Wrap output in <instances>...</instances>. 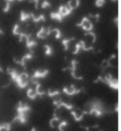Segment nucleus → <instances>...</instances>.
Listing matches in <instances>:
<instances>
[{
  "mask_svg": "<svg viewBox=\"0 0 121 131\" xmlns=\"http://www.w3.org/2000/svg\"><path fill=\"white\" fill-rule=\"evenodd\" d=\"M6 1H7V2H9V3H10V2H12V1H13V0H6Z\"/></svg>",
  "mask_w": 121,
  "mask_h": 131,
  "instance_id": "35",
  "label": "nucleus"
},
{
  "mask_svg": "<svg viewBox=\"0 0 121 131\" xmlns=\"http://www.w3.org/2000/svg\"><path fill=\"white\" fill-rule=\"evenodd\" d=\"M37 38H39V39H45L47 38L46 34H45V28L42 27V28H41V29L38 31V33L37 34Z\"/></svg>",
  "mask_w": 121,
  "mask_h": 131,
  "instance_id": "14",
  "label": "nucleus"
},
{
  "mask_svg": "<svg viewBox=\"0 0 121 131\" xmlns=\"http://www.w3.org/2000/svg\"><path fill=\"white\" fill-rule=\"evenodd\" d=\"M80 49H81V44H80V43H77V44L75 45V50L74 51V53H73V54H77V53H79Z\"/></svg>",
  "mask_w": 121,
  "mask_h": 131,
  "instance_id": "28",
  "label": "nucleus"
},
{
  "mask_svg": "<svg viewBox=\"0 0 121 131\" xmlns=\"http://www.w3.org/2000/svg\"><path fill=\"white\" fill-rule=\"evenodd\" d=\"M31 131H36V129H35V128H33V129H32V130Z\"/></svg>",
  "mask_w": 121,
  "mask_h": 131,
  "instance_id": "34",
  "label": "nucleus"
},
{
  "mask_svg": "<svg viewBox=\"0 0 121 131\" xmlns=\"http://www.w3.org/2000/svg\"><path fill=\"white\" fill-rule=\"evenodd\" d=\"M87 114V112L86 111H84V112H81V114H78L77 112H75V111H72L71 112V115L74 117V119L75 121H81L83 119V118H84V115L85 114Z\"/></svg>",
  "mask_w": 121,
  "mask_h": 131,
  "instance_id": "10",
  "label": "nucleus"
},
{
  "mask_svg": "<svg viewBox=\"0 0 121 131\" xmlns=\"http://www.w3.org/2000/svg\"><path fill=\"white\" fill-rule=\"evenodd\" d=\"M35 84H37L36 89H35V92H36L37 95H38V96H40V97L43 96V95L45 94V92H44V91H41V90H40V88H41L40 84H37V83H35Z\"/></svg>",
  "mask_w": 121,
  "mask_h": 131,
  "instance_id": "15",
  "label": "nucleus"
},
{
  "mask_svg": "<svg viewBox=\"0 0 121 131\" xmlns=\"http://www.w3.org/2000/svg\"><path fill=\"white\" fill-rule=\"evenodd\" d=\"M27 114L25 113H18L17 116L13 119V122H19L21 124H26L27 123Z\"/></svg>",
  "mask_w": 121,
  "mask_h": 131,
  "instance_id": "8",
  "label": "nucleus"
},
{
  "mask_svg": "<svg viewBox=\"0 0 121 131\" xmlns=\"http://www.w3.org/2000/svg\"><path fill=\"white\" fill-rule=\"evenodd\" d=\"M47 94H48V96L49 97H54V96H56V95H59L60 94V92L58 90H51L49 89L48 92H47Z\"/></svg>",
  "mask_w": 121,
  "mask_h": 131,
  "instance_id": "21",
  "label": "nucleus"
},
{
  "mask_svg": "<svg viewBox=\"0 0 121 131\" xmlns=\"http://www.w3.org/2000/svg\"><path fill=\"white\" fill-rule=\"evenodd\" d=\"M49 73V70L45 69V70H37L35 71L33 77H32V79L34 80V79H42V78H45L47 77V75Z\"/></svg>",
  "mask_w": 121,
  "mask_h": 131,
  "instance_id": "5",
  "label": "nucleus"
},
{
  "mask_svg": "<svg viewBox=\"0 0 121 131\" xmlns=\"http://www.w3.org/2000/svg\"><path fill=\"white\" fill-rule=\"evenodd\" d=\"M0 71H3V69L2 68H0Z\"/></svg>",
  "mask_w": 121,
  "mask_h": 131,
  "instance_id": "36",
  "label": "nucleus"
},
{
  "mask_svg": "<svg viewBox=\"0 0 121 131\" xmlns=\"http://www.w3.org/2000/svg\"><path fill=\"white\" fill-rule=\"evenodd\" d=\"M32 58H33V52L30 53L25 54V55L23 57V58H22L21 59H19V60L14 59L13 61L16 63H18V64H20V65H22V66L25 68V65H26V61H27V60H28V59H31Z\"/></svg>",
  "mask_w": 121,
  "mask_h": 131,
  "instance_id": "7",
  "label": "nucleus"
},
{
  "mask_svg": "<svg viewBox=\"0 0 121 131\" xmlns=\"http://www.w3.org/2000/svg\"><path fill=\"white\" fill-rule=\"evenodd\" d=\"M85 35H90V36L93 37V40H92V42H95L96 41V36H95V34L94 33H92V32H90V33H88V34H85Z\"/></svg>",
  "mask_w": 121,
  "mask_h": 131,
  "instance_id": "31",
  "label": "nucleus"
},
{
  "mask_svg": "<svg viewBox=\"0 0 121 131\" xmlns=\"http://www.w3.org/2000/svg\"><path fill=\"white\" fill-rule=\"evenodd\" d=\"M51 18H52V19H56L57 21H59V22H62V19H63V17L62 15H60V14L59 12H56V13H51Z\"/></svg>",
  "mask_w": 121,
  "mask_h": 131,
  "instance_id": "11",
  "label": "nucleus"
},
{
  "mask_svg": "<svg viewBox=\"0 0 121 131\" xmlns=\"http://www.w3.org/2000/svg\"><path fill=\"white\" fill-rule=\"evenodd\" d=\"M78 27H81L85 31H90L93 28V24H92L90 20L87 18H83V19L80 24H77Z\"/></svg>",
  "mask_w": 121,
  "mask_h": 131,
  "instance_id": "2",
  "label": "nucleus"
},
{
  "mask_svg": "<svg viewBox=\"0 0 121 131\" xmlns=\"http://www.w3.org/2000/svg\"><path fill=\"white\" fill-rule=\"evenodd\" d=\"M113 1H115V0H113Z\"/></svg>",
  "mask_w": 121,
  "mask_h": 131,
  "instance_id": "37",
  "label": "nucleus"
},
{
  "mask_svg": "<svg viewBox=\"0 0 121 131\" xmlns=\"http://www.w3.org/2000/svg\"><path fill=\"white\" fill-rule=\"evenodd\" d=\"M49 7H51V4L47 1V0H44L42 4V8H49Z\"/></svg>",
  "mask_w": 121,
  "mask_h": 131,
  "instance_id": "27",
  "label": "nucleus"
},
{
  "mask_svg": "<svg viewBox=\"0 0 121 131\" xmlns=\"http://www.w3.org/2000/svg\"><path fill=\"white\" fill-rule=\"evenodd\" d=\"M18 24H15L14 25V28H13V30H12V34L14 35H18L19 32L18 31Z\"/></svg>",
  "mask_w": 121,
  "mask_h": 131,
  "instance_id": "29",
  "label": "nucleus"
},
{
  "mask_svg": "<svg viewBox=\"0 0 121 131\" xmlns=\"http://www.w3.org/2000/svg\"><path fill=\"white\" fill-rule=\"evenodd\" d=\"M80 44H81V49H83L85 51H89V50H92L93 49V47H86V45H85V43L84 41H81L80 42Z\"/></svg>",
  "mask_w": 121,
  "mask_h": 131,
  "instance_id": "23",
  "label": "nucleus"
},
{
  "mask_svg": "<svg viewBox=\"0 0 121 131\" xmlns=\"http://www.w3.org/2000/svg\"><path fill=\"white\" fill-rule=\"evenodd\" d=\"M0 34H4V31L2 29H0Z\"/></svg>",
  "mask_w": 121,
  "mask_h": 131,
  "instance_id": "33",
  "label": "nucleus"
},
{
  "mask_svg": "<svg viewBox=\"0 0 121 131\" xmlns=\"http://www.w3.org/2000/svg\"><path fill=\"white\" fill-rule=\"evenodd\" d=\"M27 96L29 98V99H31V100H35V99L37 98V94H36V92H35V90L34 89H29L27 91Z\"/></svg>",
  "mask_w": 121,
  "mask_h": 131,
  "instance_id": "12",
  "label": "nucleus"
},
{
  "mask_svg": "<svg viewBox=\"0 0 121 131\" xmlns=\"http://www.w3.org/2000/svg\"><path fill=\"white\" fill-rule=\"evenodd\" d=\"M30 18V14H27V13H25L23 11L21 12V18L20 20L21 21H26L27 19H29Z\"/></svg>",
  "mask_w": 121,
  "mask_h": 131,
  "instance_id": "17",
  "label": "nucleus"
},
{
  "mask_svg": "<svg viewBox=\"0 0 121 131\" xmlns=\"http://www.w3.org/2000/svg\"><path fill=\"white\" fill-rule=\"evenodd\" d=\"M30 18H33V21L35 22V23H38V22L40 21H45V17H44L43 15H40L39 17H35L34 14H33V13H30Z\"/></svg>",
  "mask_w": 121,
  "mask_h": 131,
  "instance_id": "13",
  "label": "nucleus"
},
{
  "mask_svg": "<svg viewBox=\"0 0 121 131\" xmlns=\"http://www.w3.org/2000/svg\"><path fill=\"white\" fill-rule=\"evenodd\" d=\"M77 61L76 60H72L71 61V67H68V68H66V69H64L63 70H71V75H72V77L73 78H75V79H78V80H81V79H82L83 78L81 77V76H77L76 75V73H75V69H76V65H77Z\"/></svg>",
  "mask_w": 121,
  "mask_h": 131,
  "instance_id": "4",
  "label": "nucleus"
},
{
  "mask_svg": "<svg viewBox=\"0 0 121 131\" xmlns=\"http://www.w3.org/2000/svg\"><path fill=\"white\" fill-rule=\"evenodd\" d=\"M52 32H55L56 33V39H59L60 37H62V34H60V31L58 28H54V29L52 30Z\"/></svg>",
  "mask_w": 121,
  "mask_h": 131,
  "instance_id": "26",
  "label": "nucleus"
},
{
  "mask_svg": "<svg viewBox=\"0 0 121 131\" xmlns=\"http://www.w3.org/2000/svg\"><path fill=\"white\" fill-rule=\"evenodd\" d=\"M72 39H73V38H72V39H64L62 41V44L64 45V50L65 51H66L68 49V44Z\"/></svg>",
  "mask_w": 121,
  "mask_h": 131,
  "instance_id": "22",
  "label": "nucleus"
},
{
  "mask_svg": "<svg viewBox=\"0 0 121 131\" xmlns=\"http://www.w3.org/2000/svg\"><path fill=\"white\" fill-rule=\"evenodd\" d=\"M59 119H60L59 118L57 117V116L56 115V114H55V115H54V117L52 118V119L50 120V125H51V127H52V128H54V127H55V124H56V122H57V121H59Z\"/></svg>",
  "mask_w": 121,
  "mask_h": 131,
  "instance_id": "20",
  "label": "nucleus"
},
{
  "mask_svg": "<svg viewBox=\"0 0 121 131\" xmlns=\"http://www.w3.org/2000/svg\"><path fill=\"white\" fill-rule=\"evenodd\" d=\"M44 47H45V49H46V52H45L46 55L47 56H50L51 54L52 53V47H51L50 45H45Z\"/></svg>",
  "mask_w": 121,
  "mask_h": 131,
  "instance_id": "24",
  "label": "nucleus"
},
{
  "mask_svg": "<svg viewBox=\"0 0 121 131\" xmlns=\"http://www.w3.org/2000/svg\"><path fill=\"white\" fill-rule=\"evenodd\" d=\"M30 2H34V3H36V4H35V6H36V8H37V6H38V2H39V0H31Z\"/></svg>",
  "mask_w": 121,
  "mask_h": 131,
  "instance_id": "32",
  "label": "nucleus"
},
{
  "mask_svg": "<svg viewBox=\"0 0 121 131\" xmlns=\"http://www.w3.org/2000/svg\"><path fill=\"white\" fill-rule=\"evenodd\" d=\"M26 44H27V48H28V49H31V48H33V47H36L37 45V42H35V41L31 40V39L26 40Z\"/></svg>",
  "mask_w": 121,
  "mask_h": 131,
  "instance_id": "18",
  "label": "nucleus"
},
{
  "mask_svg": "<svg viewBox=\"0 0 121 131\" xmlns=\"http://www.w3.org/2000/svg\"><path fill=\"white\" fill-rule=\"evenodd\" d=\"M58 12L60 14V15L64 18V17H66V16H67V15H69L70 14H71V13L72 12V10H71V9H70L67 6L62 5V6H60Z\"/></svg>",
  "mask_w": 121,
  "mask_h": 131,
  "instance_id": "9",
  "label": "nucleus"
},
{
  "mask_svg": "<svg viewBox=\"0 0 121 131\" xmlns=\"http://www.w3.org/2000/svg\"><path fill=\"white\" fill-rule=\"evenodd\" d=\"M104 3H105V0H95V5H96V7L100 8V7H103Z\"/></svg>",
  "mask_w": 121,
  "mask_h": 131,
  "instance_id": "25",
  "label": "nucleus"
},
{
  "mask_svg": "<svg viewBox=\"0 0 121 131\" xmlns=\"http://www.w3.org/2000/svg\"><path fill=\"white\" fill-rule=\"evenodd\" d=\"M62 91L64 92L66 94L71 96V95H75V94H79L80 92H81V89H76L74 85H71V86H70L69 88L68 87H64L62 89Z\"/></svg>",
  "mask_w": 121,
  "mask_h": 131,
  "instance_id": "3",
  "label": "nucleus"
},
{
  "mask_svg": "<svg viewBox=\"0 0 121 131\" xmlns=\"http://www.w3.org/2000/svg\"><path fill=\"white\" fill-rule=\"evenodd\" d=\"M9 9H10V3H9V2H7V4H6L5 8H4V13H7V12L9 11Z\"/></svg>",
  "mask_w": 121,
  "mask_h": 131,
  "instance_id": "30",
  "label": "nucleus"
},
{
  "mask_svg": "<svg viewBox=\"0 0 121 131\" xmlns=\"http://www.w3.org/2000/svg\"><path fill=\"white\" fill-rule=\"evenodd\" d=\"M104 83L106 84H109L110 87H111L112 89H119V83L114 79L112 75L109 73V74L105 75L104 77Z\"/></svg>",
  "mask_w": 121,
  "mask_h": 131,
  "instance_id": "1",
  "label": "nucleus"
},
{
  "mask_svg": "<svg viewBox=\"0 0 121 131\" xmlns=\"http://www.w3.org/2000/svg\"><path fill=\"white\" fill-rule=\"evenodd\" d=\"M16 110H17L18 113H25L27 114V112L30 111L31 108L29 105H27L26 104L23 103V102H19L18 104L16 107Z\"/></svg>",
  "mask_w": 121,
  "mask_h": 131,
  "instance_id": "6",
  "label": "nucleus"
},
{
  "mask_svg": "<svg viewBox=\"0 0 121 131\" xmlns=\"http://www.w3.org/2000/svg\"><path fill=\"white\" fill-rule=\"evenodd\" d=\"M1 130H5V131H10L11 130V125L10 124L4 123L3 124H0V131Z\"/></svg>",
  "mask_w": 121,
  "mask_h": 131,
  "instance_id": "16",
  "label": "nucleus"
},
{
  "mask_svg": "<svg viewBox=\"0 0 121 131\" xmlns=\"http://www.w3.org/2000/svg\"><path fill=\"white\" fill-rule=\"evenodd\" d=\"M67 125H68L67 121L63 120V121H62V123H60L59 126H58V129H59L60 131H65V129H66Z\"/></svg>",
  "mask_w": 121,
  "mask_h": 131,
  "instance_id": "19",
  "label": "nucleus"
}]
</instances>
